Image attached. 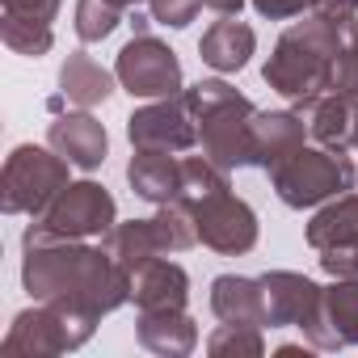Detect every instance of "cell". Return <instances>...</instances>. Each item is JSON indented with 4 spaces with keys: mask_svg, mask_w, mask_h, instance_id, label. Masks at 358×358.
I'll list each match as a JSON object with an SVG mask.
<instances>
[{
    "mask_svg": "<svg viewBox=\"0 0 358 358\" xmlns=\"http://www.w3.org/2000/svg\"><path fill=\"white\" fill-rule=\"evenodd\" d=\"M68 190V160L51 148L22 143L5 160V177H0V203L9 215H47V207Z\"/></svg>",
    "mask_w": 358,
    "mask_h": 358,
    "instance_id": "5",
    "label": "cell"
},
{
    "mask_svg": "<svg viewBox=\"0 0 358 358\" xmlns=\"http://www.w3.org/2000/svg\"><path fill=\"white\" fill-rule=\"evenodd\" d=\"M118 5H122V9H131V5H139V0H118Z\"/></svg>",
    "mask_w": 358,
    "mask_h": 358,
    "instance_id": "34",
    "label": "cell"
},
{
    "mask_svg": "<svg viewBox=\"0 0 358 358\" xmlns=\"http://www.w3.org/2000/svg\"><path fill=\"white\" fill-rule=\"evenodd\" d=\"M341 30H345V22L324 17V13H312L308 22H295L274 43V55L262 68L266 85L274 93L291 97V101H308L316 93H329L337 51H341Z\"/></svg>",
    "mask_w": 358,
    "mask_h": 358,
    "instance_id": "2",
    "label": "cell"
},
{
    "mask_svg": "<svg viewBox=\"0 0 358 358\" xmlns=\"http://www.w3.org/2000/svg\"><path fill=\"white\" fill-rule=\"evenodd\" d=\"M203 5L207 0H152V22H160L169 30H186Z\"/></svg>",
    "mask_w": 358,
    "mask_h": 358,
    "instance_id": "28",
    "label": "cell"
},
{
    "mask_svg": "<svg viewBox=\"0 0 358 358\" xmlns=\"http://www.w3.org/2000/svg\"><path fill=\"white\" fill-rule=\"evenodd\" d=\"M303 122H308V135L320 143V148H333V152H350V131H354V101L341 97V93H316L308 101H295Z\"/></svg>",
    "mask_w": 358,
    "mask_h": 358,
    "instance_id": "19",
    "label": "cell"
},
{
    "mask_svg": "<svg viewBox=\"0 0 358 358\" xmlns=\"http://www.w3.org/2000/svg\"><path fill=\"white\" fill-rule=\"evenodd\" d=\"M308 245L320 253V270L333 278L358 274V194H337L308 224Z\"/></svg>",
    "mask_w": 358,
    "mask_h": 358,
    "instance_id": "11",
    "label": "cell"
},
{
    "mask_svg": "<svg viewBox=\"0 0 358 358\" xmlns=\"http://www.w3.org/2000/svg\"><path fill=\"white\" fill-rule=\"evenodd\" d=\"M0 38H5L9 51H17V55H34V59L47 55L51 43H55L51 26H38V22H9V17H0Z\"/></svg>",
    "mask_w": 358,
    "mask_h": 358,
    "instance_id": "27",
    "label": "cell"
},
{
    "mask_svg": "<svg viewBox=\"0 0 358 358\" xmlns=\"http://www.w3.org/2000/svg\"><path fill=\"white\" fill-rule=\"evenodd\" d=\"M262 329L253 324H220L207 337V354L211 358H262Z\"/></svg>",
    "mask_w": 358,
    "mask_h": 358,
    "instance_id": "25",
    "label": "cell"
},
{
    "mask_svg": "<svg viewBox=\"0 0 358 358\" xmlns=\"http://www.w3.org/2000/svg\"><path fill=\"white\" fill-rule=\"evenodd\" d=\"M316 13L337 17V22H350V17H358V0H320Z\"/></svg>",
    "mask_w": 358,
    "mask_h": 358,
    "instance_id": "31",
    "label": "cell"
},
{
    "mask_svg": "<svg viewBox=\"0 0 358 358\" xmlns=\"http://www.w3.org/2000/svg\"><path fill=\"white\" fill-rule=\"evenodd\" d=\"M22 245V282L38 303H51L85 324H97L106 312L131 299V270L114 262L110 249H89L80 241L47 236L38 228H26Z\"/></svg>",
    "mask_w": 358,
    "mask_h": 358,
    "instance_id": "1",
    "label": "cell"
},
{
    "mask_svg": "<svg viewBox=\"0 0 358 358\" xmlns=\"http://www.w3.org/2000/svg\"><path fill=\"white\" fill-rule=\"evenodd\" d=\"M333 93L358 101V17H350L345 30H341V51H337V68H333Z\"/></svg>",
    "mask_w": 358,
    "mask_h": 358,
    "instance_id": "26",
    "label": "cell"
},
{
    "mask_svg": "<svg viewBox=\"0 0 358 358\" xmlns=\"http://www.w3.org/2000/svg\"><path fill=\"white\" fill-rule=\"evenodd\" d=\"M303 135H308V122L303 114L295 110H257L253 114V139H257V164L262 169H274L278 160H287L291 152L303 148Z\"/></svg>",
    "mask_w": 358,
    "mask_h": 358,
    "instance_id": "20",
    "label": "cell"
},
{
    "mask_svg": "<svg viewBox=\"0 0 358 358\" xmlns=\"http://www.w3.org/2000/svg\"><path fill=\"white\" fill-rule=\"evenodd\" d=\"M199 245V228L190 220L186 207H177V203H164L152 220H131V224H114L106 232V249L114 262H122L131 274L152 262V257H164V253H182Z\"/></svg>",
    "mask_w": 358,
    "mask_h": 358,
    "instance_id": "6",
    "label": "cell"
},
{
    "mask_svg": "<svg viewBox=\"0 0 358 358\" xmlns=\"http://www.w3.org/2000/svg\"><path fill=\"white\" fill-rule=\"evenodd\" d=\"M114 80H118V76H110V72H106L93 55H85V51L68 55L64 68H59V93H64L72 106H80V110L101 106V101L114 93Z\"/></svg>",
    "mask_w": 358,
    "mask_h": 358,
    "instance_id": "22",
    "label": "cell"
},
{
    "mask_svg": "<svg viewBox=\"0 0 358 358\" xmlns=\"http://www.w3.org/2000/svg\"><path fill=\"white\" fill-rule=\"evenodd\" d=\"M253 47H257V34H253L245 22L224 17V22H215V26L203 34L199 55H203V64L215 68V72H241V68L249 64Z\"/></svg>",
    "mask_w": 358,
    "mask_h": 358,
    "instance_id": "21",
    "label": "cell"
},
{
    "mask_svg": "<svg viewBox=\"0 0 358 358\" xmlns=\"http://www.w3.org/2000/svg\"><path fill=\"white\" fill-rule=\"evenodd\" d=\"M93 337V324L51 308V303H38V308H26L13 316L5 341H0V350H5L9 358L13 354H26V358H43V354H68L76 345H85Z\"/></svg>",
    "mask_w": 358,
    "mask_h": 358,
    "instance_id": "9",
    "label": "cell"
},
{
    "mask_svg": "<svg viewBox=\"0 0 358 358\" xmlns=\"http://www.w3.org/2000/svg\"><path fill=\"white\" fill-rule=\"evenodd\" d=\"M262 287H266V320L270 329H303L312 333L320 324V295L324 287H316L312 278L303 274H291V270H270L262 274Z\"/></svg>",
    "mask_w": 358,
    "mask_h": 358,
    "instance_id": "13",
    "label": "cell"
},
{
    "mask_svg": "<svg viewBox=\"0 0 358 358\" xmlns=\"http://www.w3.org/2000/svg\"><path fill=\"white\" fill-rule=\"evenodd\" d=\"M350 148H358V101H354V131H350Z\"/></svg>",
    "mask_w": 358,
    "mask_h": 358,
    "instance_id": "33",
    "label": "cell"
},
{
    "mask_svg": "<svg viewBox=\"0 0 358 358\" xmlns=\"http://www.w3.org/2000/svg\"><path fill=\"white\" fill-rule=\"evenodd\" d=\"M118 22H122V5H118V0H76V38L80 43L110 38Z\"/></svg>",
    "mask_w": 358,
    "mask_h": 358,
    "instance_id": "24",
    "label": "cell"
},
{
    "mask_svg": "<svg viewBox=\"0 0 358 358\" xmlns=\"http://www.w3.org/2000/svg\"><path fill=\"white\" fill-rule=\"evenodd\" d=\"M127 135L131 148H148V152H186L199 143V122L190 110L186 89L177 97H160L143 110H135L127 118Z\"/></svg>",
    "mask_w": 358,
    "mask_h": 358,
    "instance_id": "12",
    "label": "cell"
},
{
    "mask_svg": "<svg viewBox=\"0 0 358 358\" xmlns=\"http://www.w3.org/2000/svg\"><path fill=\"white\" fill-rule=\"evenodd\" d=\"M114 215H118V207H114L106 186H97V182H68V190L30 228L47 232V236H64V241H85V236H106L114 228Z\"/></svg>",
    "mask_w": 358,
    "mask_h": 358,
    "instance_id": "8",
    "label": "cell"
},
{
    "mask_svg": "<svg viewBox=\"0 0 358 358\" xmlns=\"http://www.w3.org/2000/svg\"><path fill=\"white\" fill-rule=\"evenodd\" d=\"M194 122H199V143L203 156L220 169H241L257 164V139H253V114L257 106L236 93L228 80H199L186 89Z\"/></svg>",
    "mask_w": 358,
    "mask_h": 358,
    "instance_id": "3",
    "label": "cell"
},
{
    "mask_svg": "<svg viewBox=\"0 0 358 358\" xmlns=\"http://www.w3.org/2000/svg\"><path fill=\"white\" fill-rule=\"evenodd\" d=\"M308 341L316 350L358 345V274L354 278H337L333 287H324V295H320V324L308 333Z\"/></svg>",
    "mask_w": 358,
    "mask_h": 358,
    "instance_id": "14",
    "label": "cell"
},
{
    "mask_svg": "<svg viewBox=\"0 0 358 358\" xmlns=\"http://www.w3.org/2000/svg\"><path fill=\"white\" fill-rule=\"evenodd\" d=\"M127 182L143 203H156V207L177 203V194H182V160H173V152L135 148L127 164Z\"/></svg>",
    "mask_w": 358,
    "mask_h": 358,
    "instance_id": "17",
    "label": "cell"
},
{
    "mask_svg": "<svg viewBox=\"0 0 358 358\" xmlns=\"http://www.w3.org/2000/svg\"><path fill=\"white\" fill-rule=\"evenodd\" d=\"M320 0H253V9L270 22H287V17H299V13H316Z\"/></svg>",
    "mask_w": 358,
    "mask_h": 358,
    "instance_id": "30",
    "label": "cell"
},
{
    "mask_svg": "<svg viewBox=\"0 0 358 358\" xmlns=\"http://www.w3.org/2000/svg\"><path fill=\"white\" fill-rule=\"evenodd\" d=\"M0 5H5L9 22H38V26H51L59 13V0H0Z\"/></svg>",
    "mask_w": 358,
    "mask_h": 358,
    "instance_id": "29",
    "label": "cell"
},
{
    "mask_svg": "<svg viewBox=\"0 0 358 358\" xmlns=\"http://www.w3.org/2000/svg\"><path fill=\"white\" fill-rule=\"evenodd\" d=\"M114 76H118V85L131 97H148V101L182 93V64H177V55L160 38H152V34H135L118 51Z\"/></svg>",
    "mask_w": 358,
    "mask_h": 358,
    "instance_id": "10",
    "label": "cell"
},
{
    "mask_svg": "<svg viewBox=\"0 0 358 358\" xmlns=\"http://www.w3.org/2000/svg\"><path fill=\"white\" fill-rule=\"evenodd\" d=\"M139 341L152 354H190L199 345V329L186 316V308H177V312H139Z\"/></svg>",
    "mask_w": 358,
    "mask_h": 358,
    "instance_id": "23",
    "label": "cell"
},
{
    "mask_svg": "<svg viewBox=\"0 0 358 358\" xmlns=\"http://www.w3.org/2000/svg\"><path fill=\"white\" fill-rule=\"evenodd\" d=\"M207 9H215V13H224V17H236V13L245 9V0H207Z\"/></svg>",
    "mask_w": 358,
    "mask_h": 358,
    "instance_id": "32",
    "label": "cell"
},
{
    "mask_svg": "<svg viewBox=\"0 0 358 358\" xmlns=\"http://www.w3.org/2000/svg\"><path fill=\"white\" fill-rule=\"evenodd\" d=\"M186 207L194 228H199V241L224 257H236V253H249L257 245V215L249 203H241L228 186L215 190V194H203L194 203H177Z\"/></svg>",
    "mask_w": 358,
    "mask_h": 358,
    "instance_id": "7",
    "label": "cell"
},
{
    "mask_svg": "<svg viewBox=\"0 0 358 358\" xmlns=\"http://www.w3.org/2000/svg\"><path fill=\"white\" fill-rule=\"evenodd\" d=\"M270 173V182L278 190V199L295 211L303 207H320L337 194H345L354 186V164L345 152H333V148H299L291 152L287 160H278Z\"/></svg>",
    "mask_w": 358,
    "mask_h": 358,
    "instance_id": "4",
    "label": "cell"
},
{
    "mask_svg": "<svg viewBox=\"0 0 358 358\" xmlns=\"http://www.w3.org/2000/svg\"><path fill=\"white\" fill-rule=\"evenodd\" d=\"M47 143L76 169L93 173L101 160H106V148H110V135L106 127L93 118V114H59L51 127H47Z\"/></svg>",
    "mask_w": 358,
    "mask_h": 358,
    "instance_id": "15",
    "label": "cell"
},
{
    "mask_svg": "<svg viewBox=\"0 0 358 358\" xmlns=\"http://www.w3.org/2000/svg\"><path fill=\"white\" fill-rule=\"evenodd\" d=\"M211 312L224 324H270L266 320V287L262 278H241V274H220L211 282Z\"/></svg>",
    "mask_w": 358,
    "mask_h": 358,
    "instance_id": "18",
    "label": "cell"
},
{
    "mask_svg": "<svg viewBox=\"0 0 358 358\" xmlns=\"http://www.w3.org/2000/svg\"><path fill=\"white\" fill-rule=\"evenodd\" d=\"M131 299L139 303V312H177L190 299V278L177 262L152 257L131 274Z\"/></svg>",
    "mask_w": 358,
    "mask_h": 358,
    "instance_id": "16",
    "label": "cell"
}]
</instances>
